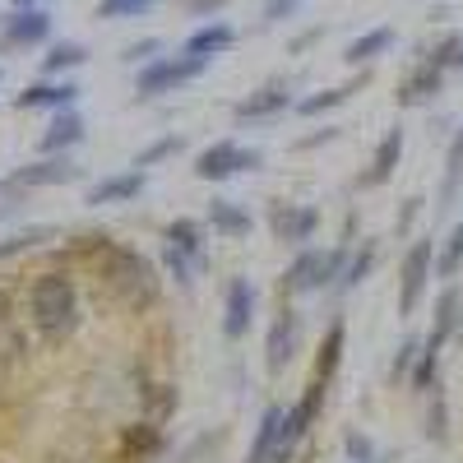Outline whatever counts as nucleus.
Masks as SVG:
<instances>
[{
    "label": "nucleus",
    "mask_w": 463,
    "mask_h": 463,
    "mask_svg": "<svg viewBox=\"0 0 463 463\" xmlns=\"http://www.w3.org/2000/svg\"><path fill=\"white\" fill-rule=\"evenodd\" d=\"M70 255L80 260L116 301L130 306V311H148V306H158V274H153V264L139 250L102 237V232H84V237H74Z\"/></svg>",
    "instance_id": "obj_1"
},
{
    "label": "nucleus",
    "mask_w": 463,
    "mask_h": 463,
    "mask_svg": "<svg viewBox=\"0 0 463 463\" xmlns=\"http://www.w3.org/2000/svg\"><path fill=\"white\" fill-rule=\"evenodd\" d=\"M28 325L43 343H61L80 329V288L61 269H47L28 283Z\"/></svg>",
    "instance_id": "obj_2"
},
{
    "label": "nucleus",
    "mask_w": 463,
    "mask_h": 463,
    "mask_svg": "<svg viewBox=\"0 0 463 463\" xmlns=\"http://www.w3.org/2000/svg\"><path fill=\"white\" fill-rule=\"evenodd\" d=\"M347 264V246H334V250H316V246H301L297 260L283 269V297H311V292H325L338 283Z\"/></svg>",
    "instance_id": "obj_3"
},
{
    "label": "nucleus",
    "mask_w": 463,
    "mask_h": 463,
    "mask_svg": "<svg viewBox=\"0 0 463 463\" xmlns=\"http://www.w3.org/2000/svg\"><path fill=\"white\" fill-rule=\"evenodd\" d=\"M209 70V61H200V56H158V61H148V65H139V74H135V98H163V93H176V89H185V84H195L200 74Z\"/></svg>",
    "instance_id": "obj_4"
},
{
    "label": "nucleus",
    "mask_w": 463,
    "mask_h": 463,
    "mask_svg": "<svg viewBox=\"0 0 463 463\" xmlns=\"http://www.w3.org/2000/svg\"><path fill=\"white\" fill-rule=\"evenodd\" d=\"M436 279V241L431 237H417L408 250H403V264H399V316H417L421 297H427Z\"/></svg>",
    "instance_id": "obj_5"
},
{
    "label": "nucleus",
    "mask_w": 463,
    "mask_h": 463,
    "mask_svg": "<svg viewBox=\"0 0 463 463\" xmlns=\"http://www.w3.org/2000/svg\"><path fill=\"white\" fill-rule=\"evenodd\" d=\"M255 167H260V148H246L237 139H218L195 158V176L200 181H232V176L255 172Z\"/></svg>",
    "instance_id": "obj_6"
},
{
    "label": "nucleus",
    "mask_w": 463,
    "mask_h": 463,
    "mask_svg": "<svg viewBox=\"0 0 463 463\" xmlns=\"http://www.w3.org/2000/svg\"><path fill=\"white\" fill-rule=\"evenodd\" d=\"M43 43H52V14L43 5L10 10L0 19V52H28V47H43Z\"/></svg>",
    "instance_id": "obj_7"
},
{
    "label": "nucleus",
    "mask_w": 463,
    "mask_h": 463,
    "mask_svg": "<svg viewBox=\"0 0 463 463\" xmlns=\"http://www.w3.org/2000/svg\"><path fill=\"white\" fill-rule=\"evenodd\" d=\"M297 338H301V316L283 301L274 325H269V338H264V366H269V375H283V366L297 353Z\"/></svg>",
    "instance_id": "obj_8"
},
{
    "label": "nucleus",
    "mask_w": 463,
    "mask_h": 463,
    "mask_svg": "<svg viewBox=\"0 0 463 463\" xmlns=\"http://www.w3.org/2000/svg\"><path fill=\"white\" fill-rule=\"evenodd\" d=\"M269 227L283 246H306L320 232V209L316 204H274L269 209Z\"/></svg>",
    "instance_id": "obj_9"
},
{
    "label": "nucleus",
    "mask_w": 463,
    "mask_h": 463,
    "mask_svg": "<svg viewBox=\"0 0 463 463\" xmlns=\"http://www.w3.org/2000/svg\"><path fill=\"white\" fill-rule=\"evenodd\" d=\"M255 325V283L250 279H232L227 283V297H222V334L237 343L246 338Z\"/></svg>",
    "instance_id": "obj_10"
},
{
    "label": "nucleus",
    "mask_w": 463,
    "mask_h": 463,
    "mask_svg": "<svg viewBox=\"0 0 463 463\" xmlns=\"http://www.w3.org/2000/svg\"><path fill=\"white\" fill-rule=\"evenodd\" d=\"M74 102H80V84L74 80H43V84H28L14 98L19 111H70Z\"/></svg>",
    "instance_id": "obj_11"
},
{
    "label": "nucleus",
    "mask_w": 463,
    "mask_h": 463,
    "mask_svg": "<svg viewBox=\"0 0 463 463\" xmlns=\"http://www.w3.org/2000/svg\"><path fill=\"white\" fill-rule=\"evenodd\" d=\"M288 107H297L292 102V89L283 80H274V84L255 89L250 98H241L237 107H232V116H237V121H274V116H283Z\"/></svg>",
    "instance_id": "obj_12"
},
{
    "label": "nucleus",
    "mask_w": 463,
    "mask_h": 463,
    "mask_svg": "<svg viewBox=\"0 0 463 463\" xmlns=\"http://www.w3.org/2000/svg\"><path fill=\"white\" fill-rule=\"evenodd\" d=\"M74 176H80V167H74L70 153H56V158H37L28 167H19L10 176V185H24V190H47V185H70Z\"/></svg>",
    "instance_id": "obj_13"
},
{
    "label": "nucleus",
    "mask_w": 463,
    "mask_h": 463,
    "mask_svg": "<svg viewBox=\"0 0 463 463\" xmlns=\"http://www.w3.org/2000/svg\"><path fill=\"white\" fill-rule=\"evenodd\" d=\"M458 301H463V288L445 283V292L436 297V316H431V334L421 338V353H445V343L458 334Z\"/></svg>",
    "instance_id": "obj_14"
},
{
    "label": "nucleus",
    "mask_w": 463,
    "mask_h": 463,
    "mask_svg": "<svg viewBox=\"0 0 463 463\" xmlns=\"http://www.w3.org/2000/svg\"><path fill=\"white\" fill-rule=\"evenodd\" d=\"M144 185H148V176H144L139 167L116 172V176H102V181L89 185L84 204H93V209H102V204H130V200H139V190H144Z\"/></svg>",
    "instance_id": "obj_15"
},
{
    "label": "nucleus",
    "mask_w": 463,
    "mask_h": 463,
    "mask_svg": "<svg viewBox=\"0 0 463 463\" xmlns=\"http://www.w3.org/2000/svg\"><path fill=\"white\" fill-rule=\"evenodd\" d=\"M399 163H403V130L394 126V130H384V139L375 144V153H371V167L357 176V185L362 190H375V185H384L394 172H399Z\"/></svg>",
    "instance_id": "obj_16"
},
{
    "label": "nucleus",
    "mask_w": 463,
    "mask_h": 463,
    "mask_svg": "<svg viewBox=\"0 0 463 463\" xmlns=\"http://www.w3.org/2000/svg\"><path fill=\"white\" fill-rule=\"evenodd\" d=\"M84 116L80 111H56L52 116V126L43 130V139H37V148H43V158H56V153H70V148H80L84 144Z\"/></svg>",
    "instance_id": "obj_17"
},
{
    "label": "nucleus",
    "mask_w": 463,
    "mask_h": 463,
    "mask_svg": "<svg viewBox=\"0 0 463 463\" xmlns=\"http://www.w3.org/2000/svg\"><path fill=\"white\" fill-rule=\"evenodd\" d=\"M163 449V427L158 421H130L121 431V445H116V463H148Z\"/></svg>",
    "instance_id": "obj_18"
},
{
    "label": "nucleus",
    "mask_w": 463,
    "mask_h": 463,
    "mask_svg": "<svg viewBox=\"0 0 463 463\" xmlns=\"http://www.w3.org/2000/svg\"><path fill=\"white\" fill-rule=\"evenodd\" d=\"M445 89V70L440 65H431V61H421L417 70H408L403 74V84H399V107H427L436 93Z\"/></svg>",
    "instance_id": "obj_19"
},
{
    "label": "nucleus",
    "mask_w": 463,
    "mask_h": 463,
    "mask_svg": "<svg viewBox=\"0 0 463 463\" xmlns=\"http://www.w3.org/2000/svg\"><path fill=\"white\" fill-rule=\"evenodd\" d=\"M343 347H347V320L334 316L329 329H325V338H320V347H316V371H311V380L334 384V375H338V366H343Z\"/></svg>",
    "instance_id": "obj_20"
},
{
    "label": "nucleus",
    "mask_w": 463,
    "mask_h": 463,
    "mask_svg": "<svg viewBox=\"0 0 463 463\" xmlns=\"http://www.w3.org/2000/svg\"><path fill=\"white\" fill-rule=\"evenodd\" d=\"M232 43H237V28L232 24H222V19H209L204 28H195L185 37V56H200V61H213V56H222V52H232Z\"/></svg>",
    "instance_id": "obj_21"
},
{
    "label": "nucleus",
    "mask_w": 463,
    "mask_h": 463,
    "mask_svg": "<svg viewBox=\"0 0 463 463\" xmlns=\"http://www.w3.org/2000/svg\"><path fill=\"white\" fill-rule=\"evenodd\" d=\"M167 246H176L195 269L209 264V232H204L195 218H176V222H167Z\"/></svg>",
    "instance_id": "obj_22"
},
{
    "label": "nucleus",
    "mask_w": 463,
    "mask_h": 463,
    "mask_svg": "<svg viewBox=\"0 0 463 463\" xmlns=\"http://www.w3.org/2000/svg\"><path fill=\"white\" fill-rule=\"evenodd\" d=\"M279 445H283V408H264L246 463H274L279 458Z\"/></svg>",
    "instance_id": "obj_23"
},
{
    "label": "nucleus",
    "mask_w": 463,
    "mask_h": 463,
    "mask_svg": "<svg viewBox=\"0 0 463 463\" xmlns=\"http://www.w3.org/2000/svg\"><path fill=\"white\" fill-rule=\"evenodd\" d=\"M209 227L218 232V237H227V241H241V237H250V213L237 204V200H213L209 204Z\"/></svg>",
    "instance_id": "obj_24"
},
{
    "label": "nucleus",
    "mask_w": 463,
    "mask_h": 463,
    "mask_svg": "<svg viewBox=\"0 0 463 463\" xmlns=\"http://www.w3.org/2000/svg\"><path fill=\"white\" fill-rule=\"evenodd\" d=\"M390 47H394V28L380 24V28H366L362 37H353V43L343 47V61H347V65H371V61H380Z\"/></svg>",
    "instance_id": "obj_25"
},
{
    "label": "nucleus",
    "mask_w": 463,
    "mask_h": 463,
    "mask_svg": "<svg viewBox=\"0 0 463 463\" xmlns=\"http://www.w3.org/2000/svg\"><path fill=\"white\" fill-rule=\"evenodd\" d=\"M375 260H380V246L375 241H362L357 250H347V264H343V274H338V292H353V288H362L366 279H371V269H375Z\"/></svg>",
    "instance_id": "obj_26"
},
{
    "label": "nucleus",
    "mask_w": 463,
    "mask_h": 463,
    "mask_svg": "<svg viewBox=\"0 0 463 463\" xmlns=\"http://www.w3.org/2000/svg\"><path fill=\"white\" fill-rule=\"evenodd\" d=\"M89 61V47L84 43H52L47 56H43V74L47 80H65L70 70H80Z\"/></svg>",
    "instance_id": "obj_27"
},
{
    "label": "nucleus",
    "mask_w": 463,
    "mask_h": 463,
    "mask_svg": "<svg viewBox=\"0 0 463 463\" xmlns=\"http://www.w3.org/2000/svg\"><path fill=\"white\" fill-rule=\"evenodd\" d=\"M463 274V218L449 227V237L436 246V279L440 283H454Z\"/></svg>",
    "instance_id": "obj_28"
},
{
    "label": "nucleus",
    "mask_w": 463,
    "mask_h": 463,
    "mask_svg": "<svg viewBox=\"0 0 463 463\" xmlns=\"http://www.w3.org/2000/svg\"><path fill=\"white\" fill-rule=\"evenodd\" d=\"M463 195V126L454 130L449 139V153H445V181H440V209H449L454 200Z\"/></svg>",
    "instance_id": "obj_29"
},
{
    "label": "nucleus",
    "mask_w": 463,
    "mask_h": 463,
    "mask_svg": "<svg viewBox=\"0 0 463 463\" xmlns=\"http://www.w3.org/2000/svg\"><path fill=\"white\" fill-rule=\"evenodd\" d=\"M362 84H366V74H362V80H353V84H338V89H320V93H311V98H301V102H297V111H301V116H325V111L343 107V102L353 98V93H357Z\"/></svg>",
    "instance_id": "obj_30"
},
{
    "label": "nucleus",
    "mask_w": 463,
    "mask_h": 463,
    "mask_svg": "<svg viewBox=\"0 0 463 463\" xmlns=\"http://www.w3.org/2000/svg\"><path fill=\"white\" fill-rule=\"evenodd\" d=\"M427 440H436V445L449 440V403H445L440 390L427 394Z\"/></svg>",
    "instance_id": "obj_31"
},
{
    "label": "nucleus",
    "mask_w": 463,
    "mask_h": 463,
    "mask_svg": "<svg viewBox=\"0 0 463 463\" xmlns=\"http://www.w3.org/2000/svg\"><path fill=\"white\" fill-rule=\"evenodd\" d=\"M172 153H181V135H163V139H153L148 148H139V153H135V163H130V167H139V172H144V167H158V163H167V158H172Z\"/></svg>",
    "instance_id": "obj_32"
},
{
    "label": "nucleus",
    "mask_w": 463,
    "mask_h": 463,
    "mask_svg": "<svg viewBox=\"0 0 463 463\" xmlns=\"http://www.w3.org/2000/svg\"><path fill=\"white\" fill-rule=\"evenodd\" d=\"M417 353H421V338H403L399 343V353H394V362H390V384L399 390V384H408V375H412V366H417Z\"/></svg>",
    "instance_id": "obj_33"
},
{
    "label": "nucleus",
    "mask_w": 463,
    "mask_h": 463,
    "mask_svg": "<svg viewBox=\"0 0 463 463\" xmlns=\"http://www.w3.org/2000/svg\"><path fill=\"white\" fill-rule=\"evenodd\" d=\"M431 65H440L445 74L449 70H463V33H449V37H440V43L431 47V56H427Z\"/></svg>",
    "instance_id": "obj_34"
},
{
    "label": "nucleus",
    "mask_w": 463,
    "mask_h": 463,
    "mask_svg": "<svg viewBox=\"0 0 463 463\" xmlns=\"http://www.w3.org/2000/svg\"><path fill=\"white\" fill-rule=\"evenodd\" d=\"M158 0H98V19H139Z\"/></svg>",
    "instance_id": "obj_35"
},
{
    "label": "nucleus",
    "mask_w": 463,
    "mask_h": 463,
    "mask_svg": "<svg viewBox=\"0 0 463 463\" xmlns=\"http://www.w3.org/2000/svg\"><path fill=\"white\" fill-rule=\"evenodd\" d=\"M47 237H52V227H28V232H14L10 241H0V264L14 260V255H24V250H33L37 241H47Z\"/></svg>",
    "instance_id": "obj_36"
},
{
    "label": "nucleus",
    "mask_w": 463,
    "mask_h": 463,
    "mask_svg": "<svg viewBox=\"0 0 463 463\" xmlns=\"http://www.w3.org/2000/svg\"><path fill=\"white\" fill-rule=\"evenodd\" d=\"M163 264H167V274H172L181 288H190V283H195V274H200V269L190 264V260H185L176 246H163Z\"/></svg>",
    "instance_id": "obj_37"
},
{
    "label": "nucleus",
    "mask_w": 463,
    "mask_h": 463,
    "mask_svg": "<svg viewBox=\"0 0 463 463\" xmlns=\"http://www.w3.org/2000/svg\"><path fill=\"white\" fill-rule=\"evenodd\" d=\"M347 458H353V463H375V445L362 436V431H347Z\"/></svg>",
    "instance_id": "obj_38"
},
{
    "label": "nucleus",
    "mask_w": 463,
    "mask_h": 463,
    "mask_svg": "<svg viewBox=\"0 0 463 463\" xmlns=\"http://www.w3.org/2000/svg\"><path fill=\"white\" fill-rule=\"evenodd\" d=\"M158 52H163L158 37H144V43H130V47H126V61H130V65H139V61L148 65V61H158Z\"/></svg>",
    "instance_id": "obj_39"
},
{
    "label": "nucleus",
    "mask_w": 463,
    "mask_h": 463,
    "mask_svg": "<svg viewBox=\"0 0 463 463\" xmlns=\"http://www.w3.org/2000/svg\"><path fill=\"white\" fill-rule=\"evenodd\" d=\"M297 5H301V0H264V19H269V24L292 19V14H297Z\"/></svg>",
    "instance_id": "obj_40"
},
{
    "label": "nucleus",
    "mask_w": 463,
    "mask_h": 463,
    "mask_svg": "<svg viewBox=\"0 0 463 463\" xmlns=\"http://www.w3.org/2000/svg\"><path fill=\"white\" fill-rule=\"evenodd\" d=\"M417 213H421V200H417V195H412V200H403V213L394 218V232H399V237H403V232L417 222Z\"/></svg>",
    "instance_id": "obj_41"
},
{
    "label": "nucleus",
    "mask_w": 463,
    "mask_h": 463,
    "mask_svg": "<svg viewBox=\"0 0 463 463\" xmlns=\"http://www.w3.org/2000/svg\"><path fill=\"white\" fill-rule=\"evenodd\" d=\"M190 5H195L200 14H209V10H218V5H222V0H190Z\"/></svg>",
    "instance_id": "obj_42"
},
{
    "label": "nucleus",
    "mask_w": 463,
    "mask_h": 463,
    "mask_svg": "<svg viewBox=\"0 0 463 463\" xmlns=\"http://www.w3.org/2000/svg\"><path fill=\"white\" fill-rule=\"evenodd\" d=\"M5 316H10V292L0 288V320H5Z\"/></svg>",
    "instance_id": "obj_43"
},
{
    "label": "nucleus",
    "mask_w": 463,
    "mask_h": 463,
    "mask_svg": "<svg viewBox=\"0 0 463 463\" xmlns=\"http://www.w3.org/2000/svg\"><path fill=\"white\" fill-rule=\"evenodd\" d=\"M454 338H458V347H463V301H458V334H454Z\"/></svg>",
    "instance_id": "obj_44"
},
{
    "label": "nucleus",
    "mask_w": 463,
    "mask_h": 463,
    "mask_svg": "<svg viewBox=\"0 0 463 463\" xmlns=\"http://www.w3.org/2000/svg\"><path fill=\"white\" fill-rule=\"evenodd\" d=\"M28 5H37V0H14V10H28Z\"/></svg>",
    "instance_id": "obj_45"
},
{
    "label": "nucleus",
    "mask_w": 463,
    "mask_h": 463,
    "mask_svg": "<svg viewBox=\"0 0 463 463\" xmlns=\"http://www.w3.org/2000/svg\"><path fill=\"white\" fill-rule=\"evenodd\" d=\"M0 80H5V74H0Z\"/></svg>",
    "instance_id": "obj_46"
},
{
    "label": "nucleus",
    "mask_w": 463,
    "mask_h": 463,
    "mask_svg": "<svg viewBox=\"0 0 463 463\" xmlns=\"http://www.w3.org/2000/svg\"><path fill=\"white\" fill-rule=\"evenodd\" d=\"M0 190H5V185H0Z\"/></svg>",
    "instance_id": "obj_47"
}]
</instances>
